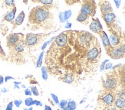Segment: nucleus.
Returning a JSON list of instances; mask_svg holds the SVG:
<instances>
[{"instance_id":"15","label":"nucleus","mask_w":125,"mask_h":110,"mask_svg":"<svg viewBox=\"0 0 125 110\" xmlns=\"http://www.w3.org/2000/svg\"><path fill=\"white\" fill-rule=\"evenodd\" d=\"M107 54L113 59H120L124 57V55L120 51L119 47H112L111 50L107 52Z\"/></svg>"},{"instance_id":"47","label":"nucleus","mask_w":125,"mask_h":110,"mask_svg":"<svg viewBox=\"0 0 125 110\" xmlns=\"http://www.w3.org/2000/svg\"><path fill=\"white\" fill-rule=\"evenodd\" d=\"M85 100H86V97H84V100H81V101L80 102V104H82L83 102H84Z\"/></svg>"},{"instance_id":"25","label":"nucleus","mask_w":125,"mask_h":110,"mask_svg":"<svg viewBox=\"0 0 125 110\" xmlns=\"http://www.w3.org/2000/svg\"><path fill=\"white\" fill-rule=\"evenodd\" d=\"M68 100H63L62 101L59 102V104H58V106L59 107H60V109L62 110H65L67 108V106H68Z\"/></svg>"},{"instance_id":"4","label":"nucleus","mask_w":125,"mask_h":110,"mask_svg":"<svg viewBox=\"0 0 125 110\" xmlns=\"http://www.w3.org/2000/svg\"><path fill=\"white\" fill-rule=\"evenodd\" d=\"M118 84V78L116 71L106 73L104 80H102V85L104 90L109 92H115Z\"/></svg>"},{"instance_id":"24","label":"nucleus","mask_w":125,"mask_h":110,"mask_svg":"<svg viewBox=\"0 0 125 110\" xmlns=\"http://www.w3.org/2000/svg\"><path fill=\"white\" fill-rule=\"evenodd\" d=\"M63 14H64V17L65 21H68V20L71 17H72V10H66V11H64V12H63Z\"/></svg>"},{"instance_id":"11","label":"nucleus","mask_w":125,"mask_h":110,"mask_svg":"<svg viewBox=\"0 0 125 110\" xmlns=\"http://www.w3.org/2000/svg\"><path fill=\"white\" fill-rule=\"evenodd\" d=\"M98 5L100 7L101 15H105L107 13H111L113 12L112 6L108 1H101L98 2Z\"/></svg>"},{"instance_id":"18","label":"nucleus","mask_w":125,"mask_h":110,"mask_svg":"<svg viewBox=\"0 0 125 110\" xmlns=\"http://www.w3.org/2000/svg\"><path fill=\"white\" fill-rule=\"evenodd\" d=\"M44 55H45V51H42L41 54H39V57L37 59V61H36V67L37 68H40L42 65V61H43V57H44Z\"/></svg>"},{"instance_id":"46","label":"nucleus","mask_w":125,"mask_h":110,"mask_svg":"<svg viewBox=\"0 0 125 110\" xmlns=\"http://www.w3.org/2000/svg\"><path fill=\"white\" fill-rule=\"evenodd\" d=\"M8 92V90L6 89V88H2V89L1 90V92H3V93H5V92Z\"/></svg>"},{"instance_id":"35","label":"nucleus","mask_w":125,"mask_h":110,"mask_svg":"<svg viewBox=\"0 0 125 110\" xmlns=\"http://www.w3.org/2000/svg\"><path fill=\"white\" fill-rule=\"evenodd\" d=\"M25 96H31L32 95V92H31V90L29 89V88H26V89H25Z\"/></svg>"},{"instance_id":"21","label":"nucleus","mask_w":125,"mask_h":110,"mask_svg":"<svg viewBox=\"0 0 125 110\" xmlns=\"http://www.w3.org/2000/svg\"><path fill=\"white\" fill-rule=\"evenodd\" d=\"M76 102L74 101V100H69L68 102V106H67V108L65 110H74L76 109Z\"/></svg>"},{"instance_id":"52","label":"nucleus","mask_w":125,"mask_h":110,"mask_svg":"<svg viewBox=\"0 0 125 110\" xmlns=\"http://www.w3.org/2000/svg\"><path fill=\"white\" fill-rule=\"evenodd\" d=\"M0 96H1V92H0Z\"/></svg>"},{"instance_id":"9","label":"nucleus","mask_w":125,"mask_h":110,"mask_svg":"<svg viewBox=\"0 0 125 110\" xmlns=\"http://www.w3.org/2000/svg\"><path fill=\"white\" fill-rule=\"evenodd\" d=\"M108 29H109V32H110L109 41L111 43V45L113 47H117L120 45V41H121V37L117 34V31H116V29H111V28H108Z\"/></svg>"},{"instance_id":"28","label":"nucleus","mask_w":125,"mask_h":110,"mask_svg":"<svg viewBox=\"0 0 125 110\" xmlns=\"http://www.w3.org/2000/svg\"><path fill=\"white\" fill-rule=\"evenodd\" d=\"M30 90H31V92H32V94H33L34 96H39V90H38V89H37V87H36V86H31Z\"/></svg>"},{"instance_id":"50","label":"nucleus","mask_w":125,"mask_h":110,"mask_svg":"<svg viewBox=\"0 0 125 110\" xmlns=\"http://www.w3.org/2000/svg\"><path fill=\"white\" fill-rule=\"evenodd\" d=\"M21 87H22V88H25V86L24 84H22V85H21Z\"/></svg>"},{"instance_id":"23","label":"nucleus","mask_w":125,"mask_h":110,"mask_svg":"<svg viewBox=\"0 0 125 110\" xmlns=\"http://www.w3.org/2000/svg\"><path fill=\"white\" fill-rule=\"evenodd\" d=\"M33 2H39L43 5H52L53 4V0H39V1H33Z\"/></svg>"},{"instance_id":"13","label":"nucleus","mask_w":125,"mask_h":110,"mask_svg":"<svg viewBox=\"0 0 125 110\" xmlns=\"http://www.w3.org/2000/svg\"><path fill=\"white\" fill-rule=\"evenodd\" d=\"M118 81L121 87H125V64L121 65L117 71Z\"/></svg>"},{"instance_id":"37","label":"nucleus","mask_w":125,"mask_h":110,"mask_svg":"<svg viewBox=\"0 0 125 110\" xmlns=\"http://www.w3.org/2000/svg\"><path fill=\"white\" fill-rule=\"evenodd\" d=\"M112 67H113L112 63L108 62V63H107V64H106V65H105L104 70H109V69H111V68H112Z\"/></svg>"},{"instance_id":"26","label":"nucleus","mask_w":125,"mask_h":110,"mask_svg":"<svg viewBox=\"0 0 125 110\" xmlns=\"http://www.w3.org/2000/svg\"><path fill=\"white\" fill-rule=\"evenodd\" d=\"M0 60H7L6 54H5L4 50H3L2 46H1V42H0Z\"/></svg>"},{"instance_id":"7","label":"nucleus","mask_w":125,"mask_h":110,"mask_svg":"<svg viewBox=\"0 0 125 110\" xmlns=\"http://www.w3.org/2000/svg\"><path fill=\"white\" fill-rule=\"evenodd\" d=\"M25 38V36L21 33H12L6 37V46L9 49L14 47L16 44L19 43L21 40Z\"/></svg>"},{"instance_id":"48","label":"nucleus","mask_w":125,"mask_h":110,"mask_svg":"<svg viewBox=\"0 0 125 110\" xmlns=\"http://www.w3.org/2000/svg\"><path fill=\"white\" fill-rule=\"evenodd\" d=\"M123 11H124V16H125V4H124V6Z\"/></svg>"},{"instance_id":"14","label":"nucleus","mask_w":125,"mask_h":110,"mask_svg":"<svg viewBox=\"0 0 125 110\" xmlns=\"http://www.w3.org/2000/svg\"><path fill=\"white\" fill-rule=\"evenodd\" d=\"M99 35H100L101 40H102L103 45H104V47L106 49V52H108L113 47L111 45V43H110V41H109V37H108L107 33L103 31Z\"/></svg>"},{"instance_id":"27","label":"nucleus","mask_w":125,"mask_h":110,"mask_svg":"<svg viewBox=\"0 0 125 110\" xmlns=\"http://www.w3.org/2000/svg\"><path fill=\"white\" fill-rule=\"evenodd\" d=\"M33 102H34V100L32 99L31 97H28L27 99H25V104L26 106L28 107H31L33 106Z\"/></svg>"},{"instance_id":"42","label":"nucleus","mask_w":125,"mask_h":110,"mask_svg":"<svg viewBox=\"0 0 125 110\" xmlns=\"http://www.w3.org/2000/svg\"><path fill=\"white\" fill-rule=\"evenodd\" d=\"M65 2H66L68 5H73L74 3H77V2H80V1H74V2H69V1H65Z\"/></svg>"},{"instance_id":"19","label":"nucleus","mask_w":125,"mask_h":110,"mask_svg":"<svg viewBox=\"0 0 125 110\" xmlns=\"http://www.w3.org/2000/svg\"><path fill=\"white\" fill-rule=\"evenodd\" d=\"M41 71H42V77L44 80H47L48 78V71L46 67L43 66L41 67Z\"/></svg>"},{"instance_id":"53","label":"nucleus","mask_w":125,"mask_h":110,"mask_svg":"<svg viewBox=\"0 0 125 110\" xmlns=\"http://www.w3.org/2000/svg\"><path fill=\"white\" fill-rule=\"evenodd\" d=\"M103 110H105V109H103Z\"/></svg>"},{"instance_id":"39","label":"nucleus","mask_w":125,"mask_h":110,"mask_svg":"<svg viewBox=\"0 0 125 110\" xmlns=\"http://www.w3.org/2000/svg\"><path fill=\"white\" fill-rule=\"evenodd\" d=\"M15 80V78L14 77H12V76H6L4 78V81L5 82H7L9 80Z\"/></svg>"},{"instance_id":"32","label":"nucleus","mask_w":125,"mask_h":110,"mask_svg":"<svg viewBox=\"0 0 125 110\" xmlns=\"http://www.w3.org/2000/svg\"><path fill=\"white\" fill-rule=\"evenodd\" d=\"M107 62H109V60H108L107 59L104 60V61L102 62V64H101V67H100V70H101V71H103V70H104L105 65H106V64H107Z\"/></svg>"},{"instance_id":"34","label":"nucleus","mask_w":125,"mask_h":110,"mask_svg":"<svg viewBox=\"0 0 125 110\" xmlns=\"http://www.w3.org/2000/svg\"><path fill=\"white\" fill-rule=\"evenodd\" d=\"M13 102H10L9 103H8L5 110H13Z\"/></svg>"},{"instance_id":"3","label":"nucleus","mask_w":125,"mask_h":110,"mask_svg":"<svg viewBox=\"0 0 125 110\" xmlns=\"http://www.w3.org/2000/svg\"><path fill=\"white\" fill-rule=\"evenodd\" d=\"M50 35L51 32L48 33V34H45V33H40V34L29 33V34L25 35L24 38L25 45L28 49H30L31 47H35Z\"/></svg>"},{"instance_id":"17","label":"nucleus","mask_w":125,"mask_h":110,"mask_svg":"<svg viewBox=\"0 0 125 110\" xmlns=\"http://www.w3.org/2000/svg\"><path fill=\"white\" fill-rule=\"evenodd\" d=\"M76 20H77L80 23H82L84 25H88L89 23V16H88L84 13L80 12Z\"/></svg>"},{"instance_id":"43","label":"nucleus","mask_w":125,"mask_h":110,"mask_svg":"<svg viewBox=\"0 0 125 110\" xmlns=\"http://www.w3.org/2000/svg\"><path fill=\"white\" fill-rule=\"evenodd\" d=\"M4 77L2 76V75H0V85H2L4 83Z\"/></svg>"},{"instance_id":"12","label":"nucleus","mask_w":125,"mask_h":110,"mask_svg":"<svg viewBox=\"0 0 125 110\" xmlns=\"http://www.w3.org/2000/svg\"><path fill=\"white\" fill-rule=\"evenodd\" d=\"M16 11H17V9H16V6L14 5V6L10 9V11L5 14L3 18H2V22L3 21H7V22H13L14 20H15V13H16Z\"/></svg>"},{"instance_id":"36","label":"nucleus","mask_w":125,"mask_h":110,"mask_svg":"<svg viewBox=\"0 0 125 110\" xmlns=\"http://www.w3.org/2000/svg\"><path fill=\"white\" fill-rule=\"evenodd\" d=\"M33 105H35L36 106H43V104H42V102H40V101H39V100H34V102H33Z\"/></svg>"},{"instance_id":"38","label":"nucleus","mask_w":125,"mask_h":110,"mask_svg":"<svg viewBox=\"0 0 125 110\" xmlns=\"http://www.w3.org/2000/svg\"><path fill=\"white\" fill-rule=\"evenodd\" d=\"M21 84V82H16V81H14V89H20V85Z\"/></svg>"},{"instance_id":"31","label":"nucleus","mask_w":125,"mask_h":110,"mask_svg":"<svg viewBox=\"0 0 125 110\" xmlns=\"http://www.w3.org/2000/svg\"><path fill=\"white\" fill-rule=\"evenodd\" d=\"M13 103H14V105L16 108H19L20 106L21 105V103H22V100H15L13 102Z\"/></svg>"},{"instance_id":"8","label":"nucleus","mask_w":125,"mask_h":110,"mask_svg":"<svg viewBox=\"0 0 125 110\" xmlns=\"http://www.w3.org/2000/svg\"><path fill=\"white\" fill-rule=\"evenodd\" d=\"M103 19L106 22L107 26L108 28H111V29H116L117 28V17L115 13H107L105 15H101Z\"/></svg>"},{"instance_id":"41","label":"nucleus","mask_w":125,"mask_h":110,"mask_svg":"<svg viewBox=\"0 0 125 110\" xmlns=\"http://www.w3.org/2000/svg\"><path fill=\"white\" fill-rule=\"evenodd\" d=\"M115 5H116V7L118 9L119 7H120L121 4V1H117V0H115Z\"/></svg>"},{"instance_id":"5","label":"nucleus","mask_w":125,"mask_h":110,"mask_svg":"<svg viewBox=\"0 0 125 110\" xmlns=\"http://www.w3.org/2000/svg\"><path fill=\"white\" fill-rule=\"evenodd\" d=\"M115 92H109L106 90H103L97 98V102L100 105H102L104 109L111 107L113 106L115 101Z\"/></svg>"},{"instance_id":"10","label":"nucleus","mask_w":125,"mask_h":110,"mask_svg":"<svg viewBox=\"0 0 125 110\" xmlns=\"http://www.w3.org/2000/svg\"><path fill=\"white\" fill-rule=\"evenodd\" d=\"M89 28L91 31L100 35L103 31V27L98 18H92L91 22L89 25Z\"/></svg>"},{"instance_id":"49","label":"nucleus","mask_w":125,"mask_h":110,"mask_svg":"<svg viewBox=\"0 0 125 110\" xmlns=\"http://www.w3.org/2000/svg\"><path fill=\"white\" fill-rule=\"evenodd\" d=\"M28 110H33V108H32V106H31L28 109Z\"/></svg>"},{"instance_id":"20","label":"nucleus","mask_w":125,"mask_h":110,"mask_svg":"<svg viewBox=\"0 0 125 110\" xmlns=\"http://www.w3.org/2000/svg\"><path fill=\"white\" fill-rule=\"evenodd\" d=\"M3 5H5L6 8L12 9L14 5H15V2L14 0H5L3 2Z\"/></svg>"},{"instance_id":"16","label":"nucleus","mask_w":125,"mask_h":110,"mask_svg":"<svg viewBox=\"0 0 125 110\" xmlns=\"http://www.w3.org/2000/svg\"><path fill=\"white\" fill-rule=\"evenodd\" d=\"M25 12L24 11H21V12L17 15V17H16L14 20L13 22H12L13 27H12V29H15L16 27H18L19 25H21V24L23 23L24 21V19H25Z\"/></svg>"},{"instance_id":"45","label":"nucleus","mask_w":125,"mask_h":110,"mask_svg":"<svg viewBox=\"0 0 125 110\" xmlns=\"http://www.w3.org/2000/svg\"><path fill=\"white\" fill-rule=\"evenodd\" d=\"M44 110H52V108H51L49 106L45 105V109H44Z\"/></svg>"},{"instance_id":"1","label":"nucleus","mask_w":125,"mask_h":110,"mask_svg":"<svg viewBox=\"0 0 125 110\" xmlns=\"http://www.w3.org/2000/svg\"><path fill=\"white\" fill-rule=\"evenodd\" d=\"M51 5H38L32 9L29 15L27 27L30 30L42 29L48 31L55 26V18L51 12Z\"/></svg>"},{"instance_id":"22","label":"nucleus","mask_w":125,"mask_h":110,"mask_svg":"<svg viewBox=\"0 0 125 110\" xmlns=\"http://www.w3.org/2000/svg\"><path fill=\"white\" fill-rule=\"evenodd\" d=\"M55 39V37H52V38H50L49 40H48L47 41H45L44 44L42 45V47H41V50L42 51H44L45 49H46V47H47V46L49 45V44H52L53 41H54V40Z\"/></svg>"},{"instance_id":"29","label":"nucleus","mask_w":125,"mask_h":110,"mask_svg":"<svg viewBox=\"0 0 125 110\" xmlns=\"http://www.w3.org/2000/svg\"><path fill=\"white\" fill-rule=\"evenodd\" d=\"M51 97H52V100H53V102H55L56 105H58L59 104V100L58 96L55 94H53V93H51Z\"/></svg>"},{"instance_id":"2","label":"nucleus","mask_w":125,"mask_h":110,"mask_svg":"<svg viewBox=\"0 0 125 110\" xmlns=\"http://www.w3.org/2000/svg\"><path fill=\"white\" fill-rule=\"evenodd\" d=\"M25 48L26 47L24 43V39L21 40L14 47L9 49V57H7V60L17 64H24L25 62L24 55Z\"/></svg>"},{"instance_id":"44","label":"nucleus","mask_w":125,"mask_h":110,"mask_svg":"<svg viewBox=\"0 0 125 110\" xmlns=\"http://www.w3.org/2000/svg\"><path fill=\"white\" fill-rule=\"evenodd\" d=\"M105 110H117L115 106H111V107H108V108H106L104 109Z\"/></svg>"},{"instance_id":"30","label":"nucleus","mask_w":125,"mask_h":110,"mask_svg":"<svg viewBox=\"0 0 125 110\" xmlns=\"http://www.w3.org/2000/svg\"><path fill=\"white\" fill-rule=\"evenodd\" d=\"M58 18H59V21L60 23H64L65 22V20H64V14L62 12H60L58 14Z\"/></svg>"},{"instance_id":"6","label":"nucleus","mask_w":125,"mask_h":110,"mask_svg":"<svg viewBox=\"0 0 125 110\" xmlns=\"http://www.w3.org/2000/svg\"><path fill=\"white\" fill-rule=\"evenodd\" d=\"M96 6V2L94 1H84L81 4L80 12L84 13L89 17H94L97 11Z\"/></svg>"},{"instance_id":"40","label":"nucleus","mask_w":125,"mask_h":110,"mask_svg":"<svg viewBox=\"0 0 125 110\" xmlns=\"http://www.w3.org/2000/svg\"><path fill=\"white\" fill-rule=\"evenodd\" d=\"M72 22H69V21H67L66 24H65V25H64V28H67V29H69V28H72Z\"/></svg>"},{"instance_id":"33","label":"nucleus","mask_w":125,"mask_h":110,"mask_svg":"<svg viewBox=\"0 0 125 110\" xmlns=\"http://www.w3.org/2000/svg\"><path fill=\"white\" fill-rule=\"evenodd\" d=\"M118 47H119V49H120V51L122 52V54L125 56V43L121 44V45L119 46Z\"/></svg>"},{"instance_id":"51","label":"nucleus","mask_w":125,"mask_h":110,"mask_svg":"<svg viewBox=\"0 0 125 110\" xmlns=\"http://www.w3.org/2000/svg\"><path fill=\"white\" fill-rule=\"evenodd\" d=\"M23 110H28V109H27V108H25V109H24Z\"/></svg>"}]
</instances>
